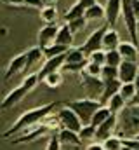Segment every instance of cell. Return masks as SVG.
<instances>
[{"label": "cell", "instance_id": "cell-1", "mask_svg": "<svg viewBox=\"0 0 139 150\" xmlns=\"http://www.w3.org/2000/svg\"><path fill=\"white\" fill-rule=\"evenodd\" d=\"M58 107H59L58 101H51V103H45V105H42V107H35L32 110H26L25 113H21V115L18 117V120L4 133V138H11V136H14V134L23 133V131L28 129V127H33V126L42 124L44 119H45L49 113L54 112V108H58Z\"/></svg>", "mask_w": 139, "mask_h": 150}, {"label": "cell", "instance_id": "cell-2", "mask_svg": "<svg viewBox=\"0 0 139 150\" xmlns=\"http://www.w3.org/2000/svg\"><path fill=\"white\" fill-rule=\"evenodd\" d=\"M38 82H40L38 74H28L25 77V80H23L18 87H14L11 93H7V96H4L2 105H0V110L5 112V110H9V108H14L18 103H21V101L25 100V96H28V93L33 91Z\"/></svg>", "mask_w": 139, "mask_h": 150}, {"label": "cell", "instance_id": "cell-3", "mask_svg": "<svg viewBox=\"0 0 139 150\" xmlns=\"http://www.w3.org/2000/svg\"><path fill=\"white\" fill-rule=\"evenodd\" d=\"M117 134L120 138H136L139 134V105H127L118 115Z\"/></svg>", "mask_w": 139, "mask_h": 150}, {"label": "cell", "instance_id": "cell-4", "mask_svg": "<svg viewBox=\"0 0 139 150\" xmlns=\"http://www.w3.org/2000/svg\"><path fill=\"white\" fill-rule=\"evenodd\" d=\"M65 107L71 108L73 112L80 117V120H82V122H84V126H85V124H91V120H92L94 113L98 112L103 105H101V101H99V100H92V98L84 96V98H80V100H71V101H66V103H65Z\"/></svg>", "mask_w": 139, "mask_h": 150}, {"label": "cell", "instance_id": "cell-5", "mask_svg": "<svg viewBox=\"0 0 139 150\" xmlns=\"http://www.w3.org/2000/svg\"><path fill=\"white\" fill-rule=\"evenodd\" d=\"M122 19H124V25L127 28V33L131 35V42L138 45L139 40V19L134 12V7H132V0H124V5H122Z\"/></svg>", "mask_w": 139, "mask_h": 150}, {"label": "cell", "instance_id": "cell-6", "mask_svg": "<svg viewBox=\"0 0 139 150\" xmlns=\"http://www.w3.org/2000/svg\"><path fill=\"white\" fill-rule=\"evenodd\" d=\"M108 25H103V26H99L98 30H94L87 40L80 45V51L89 58L92 52H98V51H104L103 49V40H104V35H106V32H108Z\"/></svg>", "mask_w": 139, "mask_h": 150}, {"label": "cell", "instance_id": "cell-7", "mask_svg": "<svg viewBox=\"0 0 139 150\" xmlns=\"http://www.w3.org/2000/svg\"><path fill=\"white\" fill-rule=\"evenodd\" d=\"M59 122H61V129H70L73 133H80L84 127V122L80 120V117L68 107H61L59 110H56Z\"/></svg>", "mask_w": 139, "mask_h": 150}, {"label": "cell", "instance_id": "cell-8", "mask_svg": "<svg viewBox=\"0 0 139 150\" xmlns=\"http://www.w3.org/2000/svg\"><path fill=\"white\" fill-rule=\"evenodd\" d=\"M49 129L44 126V124H38V126H33V127H28L25 129L23 133H19V136H16L14 140H11L12 145H25V143H32V142H37L38 138H42L44 134H47Z\"/></svg>", "mask_w": 139, "mask_h": 150}, {"label": "cell", "instance_id": "cell-9", "mask_svg": "<svg viewBox=\"0 0 139 150\" xmlns=\"http://www.w3.org/2000/svg\"><path fill=\"white\" fill-rule=\"evenodd\" d=\"M59 28L61 26H58V23L56 25H45V26L40 28V32L37 35V42H38V47L42 51H45L47 47H51L52 44H56V37L59 33Z\"/></svg>", "mask_w": 139, "mask_h": 150}, {"label": "cell", "instance_id": "cell-10", "mask_svg": "<svg viewBox=\"0 0 139 150\" xmlns=\"http://www.w3.org/2000/svg\"><path fill=\"white\" fill-rule=\"evenodd\" d=\"M82 87H84V93L87 98H92V100H99L101 94H103L104 89V82L101 79H96V77H89V75L82 74Z\"/></svg>", "mask_w": 139, "mask_h": 150}, {"label": "cell", "instance_id": "cell-11", "mask_svg": "<svg viewBox=\"0 0 139 150\" xmlns=\"http://www.w3.org/2000/svg\"><path fill=\"white\" fill-rule=\"evenodd\" d=\"M66 63V54H61V56H56V58H51V59H45V63L42 65V68L37 72L40 82L45 80V77L54 72H63V67Z\"/></svg>", "mask_w": 139, "mask_h": 150}, {"label": "cell", "instance_id": "cell-12", "mask_svg": "<svg viewBox=\"0 0 139 150\" xmlns=\"http://www.w3.org/2000/svg\"><path fill=\"white\" fill-rule=\"evenodd\" d=\"M98 0H77L65 14V21H75V19H80V18H85V12L87 9H91L92 5H96Z\"/></svg>", "mask_w": 139, "mask_h": 150}, {"label": "cell", "instance_id": "cell-13", "mask_svg": "<svg viewBox=\"0 0 139 150\" xmlns=\"http://www.w3.org/2000/svg\"><path fill=\"white\" fill-rule=\"evenodd\" d=\"M138 75H139L138 61H122V65L118 67V80L122 84L134 82Z\"/></svg>", "mask_w": 139, "mask_h": 150}, {"label": "cell", "instance_id": "cell-14", "mask_svg": "<svg viewBox=\"0 0 139 150\" xmlns=\"http://www.w3.org/2000/svg\"><path fill=\"white\" fill-rule=\"evenodd\" d=\"M122 5H124V0H108L106 5H104V11H106V25L108 26H115L117 21L122 18Z\"/></svg>", "mask_w": 139, "mask_h": 150}, {"label": "cell", "instance_id": "cell-15", "mask_svg": "<svg viewBox=\"0 0 139 150\" xmlns=\"http://www.w3.org/2000/svg\"><path fill=\"white\" fill-rule=\"evenodd\" d=\"M25 70H26V51L11 59V63L7 65L5 75H4V80H9L18 74H25Z\"/></svg>", "mask_w": 139, "mask_h": 150}, {"label": "cell", "instance_id": "cell-16", "mask_svg": "<svg viewBox=\"0 0 139 150\" xmlns=\"http://www.w3.org/2000/svg\"><path fill=\"white\" fill-rule=\"evenodd\" d=\"M117 129H118V115H111L106 122H103L99 127H98V131H96V138L98 140H106V138H110V136H113V134H117Z\"/></svg>", "mask_w": 139, "mask_h": 150}, {"label": "cell", "instance_id": "cell-17", "mask_svg": "<svg viewBox=\"0 0 139 150\" xmlns=\"http://www.w3.org/2000/svg\"><path fill=\"white\" fill-rule=\"evenodd\" d=\"M117 51L120 52V56L124 58V61H138V58H139L138 45L132 44V42H125V40H122V44L118 45Z\"/></svg>", "mask_w": 139, "mask_h": 150}, {"label": "cell", "instance_id": "cell-18", "mask_svg": "<svg viewBox=\"0 0 139 150\" xmlns=\"http://www.w3.org/2000/svg\"><path fill=\"white\" fill-rule=\"evenodd\" d=\"M120 87H122V82H120L118 79H117V80H111V82H104L103 94H101V98H99L101 105H106V103L115 96V94H118Z\"/></svg>", "mask_w": 139, "mask_h": 150}, {"label": "cell", "instance_id": "cell-19", "mask_svg": "<svg viewBox=\"0 0 139 150\" xmlns=\"http://www.w3.org/2000/svg\"><path fill=\"white\" fill-rule=\"evenodd\" d=\"M42 58H45V56H44V51H42L38 45L30 47V49L26 51V70H25V74H28L33 67H37V65L42 61Z\"/></svg>", "mask_w": 139, "mask_h": 150}, {"label": "cell", "instance_id": "cell-20", "mask_svg": "<svg viewBox=\"0 0 139 150\" xmlns=\"http://www.w3.org/2000/svg\"><path fill=\"white\" fill-rule=\"evenodd\" d=\"M120 44H122V40H120L118 32H117L115 28H108V32H106V35H104V40H103V49L106 52H108V51H117Z\"/></svg>", "mask_w": 139, "mask_h": 150}, {"label": "cell", "instance_id": "cell-21", "mask_svg": "<svg viewBox=\"0 0 139 150\" xmlns=\"http://www.w3.org/2000/svg\"><path fill=\"white\" fill-rule=\"evenodd\" d=\"M73 37H75V33L70 30V26L65 23V25H61V28H59V33H58V37H56V44L71 49V45H73Z\"/></svg>", "mask_w": 139, "mask_h": 150}, {"label": "cell", "instance_id": "cell-22", "mask_svg": "<svg viewBox=\"0 0 139 150\" xmlns=\"http://www.w3.org/2000/svg\"><path fill=\"white\" fill-rule=\"evenodd\" d=\"M58 134H59V140H61L63 145H68V147H78V145L82 143L80 134H78V133H73V131H70V129H61Z\"/></svg>", "mask_w": 139, "mask_h": 150}, {"label": "cell", "instance_id": "cell-23", "mask_svg": "<svg viewBox=\"0 0 139 150\" xmlns=\"http://www.w3.org/2000/svg\"><path fill=\"white\" fill-rule=\"evenodd\" d=\"M118 94L127 101V105H132L136 100H138V89H136V84L134 82H129V84H122Z\"/></svg>", "mask_w": 139, "mask_h": 150}, {"label": "cell", "instance_id": "cell-24", "mask_svg": "<svg viewBox=\"0 0 139 150\" xmlns=\"http://www.w3.org/2000/svg\"><path fill=\"white\" fill-rule=\"evenodd\" d=\"M58 18H59V12H58V7L56 5H45L40 11V19L45 25H56L58 23Z\"/></svg>", "mask_w": 139, "mask_h": 150}, {"label": "cell", "instance_id": "cell-25", "mask_svg": "<svg viewBox=\"0 0 139 150\" xmlns=\"http://www.w3.org/2000/svg\"><path fill=\"white\" fill-rule=\"evenodd\" d=\"M106 107L111 110V113H115V115H120V113L124 112L125 108H127V101L120 96V94H115L108 103H106Z\"/></svg>", "mask_w": 139, "mask_h": 150}, {"label": "cell", "instance_id": "cell-26", "mask_svg": "<svg viewBox=\"0 0 139 150\" xmlns=\"http://www.w3.org/2000/svg\"><path fill=\"white\" fill-rule=\"evenodd\" d=\"M87 59L89 58L80 51V47H71L68 52H66V63L65 65H78V63H84Z\"/></svg>", "mask_w": 139, "mask_h": 150}, {"label": "cell", "instance_id": "cell-27", "mask_svg": "<svg viewBox=\"0 0 139 150\" xmlns=\"http://www.w3.org/2000/svg\"><path fill=\"white\" fill-rule=\"evenodd\" d=\"M85 19L87 21H99V19H106V11L101 4L92 5L91 9H87L85 12Z\"/></svg>", "mask_w": 139, "mask_h": 150}, {"label": "cell", "instance_id": "cell-28", "mask_svg": "<svg viewBox=\"0 0 139 150\" xmlns=\"http://www.w3.org/2000/svg\"><path fill=\"white\" fill-rule=\"evenodd\" d=\"M111 115H113V113H111V110H110V108H108L106 105H103V107H101V108H99L98 112L94 113V117H92L91 124H92L94 127H99V126H101L103 122H106V120H108V119H110Z\"/></svg>", "mask_w": 139, "mask_h": 150}, {"label": "cell", "instance_id": "cell-29", "mask_svg": "<svg viewBox=\"0 0 139 150\" xmlns=\"http://www.w3.org/2000/svg\"><path fill=\"white\" fill-rule=\"evenodd\" d=\"M103 143L104 150H122L125 145H124V138H120L118 134H113V136H110V138H106Z\"/></svg>", "mask_w": 139, "mask_h": 150}, {"label": "cell", "instance_id": "cell-30", "mask_svg": "<svg viewBox=\"0 0 139 150\" xmlns=\"http://www.w3.org/2000/svg\"><path fill=\"white\" fill-rule=\"evenodd\" d=\"M49 131H56V133H59L61 131V122H59V117H58V113L52 112L49 113L45 119H44V122H42Z\"/></svg>", "mask_w": 139, "mask_h": 150}, {"label": "cell", "instance_id": "cell-31", "mask_svg": "<svg viewBox=\"0 0 139 150\" xmlns=\"http://www.w3.org/2000/svg\"><path fill=\"white\" fill-rule=\"evenodd\" d=\"M70 51V47H65V45H59V44H52L51 47H47L44 51V56L45 59H51V58H56V56H61V54H66Z\"/></svg>", "mask_w": 139, "mask_h": 150}, {"label": "cell", "instance_id": "cell-32", "mask_svg": "<svg viewBox=\"0 0 139 150\" xmlns=\"http://www.w3.org/2000/svg\"><path fill=\"white\" fill-rule=\"evenodd\" d=\"M122 61H124V58L120 56L118 51H108V52H106V65H108V67L118 68V67L122 65Z\"/></svg>", "mask_w": 139, "mask_h": 150}, {"label": "cell", "instance_id": "cell-33", "mask_svg": "<svg viewBox=\"0 0 139 150\" xmlns=\"http://www.w3.org/2000/svg\"><path fill=\"white\" fill-rule=\"evenodd\" d=\"M117 79H118V68L104 65L103 74H101V80H103V82H111V80H117Z\"/></svg>", "mask_w": 139, "mask_h": 150}, {"label": "cell", "instance_id": "cell-34", "mask_svg": "<svg viewBox=\"0 0 139 150\" xmlns=\"http://www.w3.org/2000/svg\"><path fill=\"white\" fill-rule=\"evenodd\" d=\"M49 87H59L63 84V72H54V74L47 75L45 80H44Z\"/></svg>", "mask_w": 139, "mask_h": 150}, {"label": "cell", "instance_id": "cell-35", "mask_svg": "<svg viewBox=\"0 0 139 150\" xmlns=\"http://www.w3.org/2000/svg\"><path fill=\"white\" fill-rule=\"evenodd\" d=\"M84 74L89 75V77H96V79H101V74H103V67L98 65V63H87V68L84 70Z\"/></svg>", "mask_w": 139, "mask_h": 150}, {"label": "cell", "instance_id": "cell-36", "mask_svg": "<svg viewBox=\"0 0 139 150\" xmlns=\"http://www.w3.org/2000/svg\"><path fill=\"white\" fill-rule=\"evenodd\" d=\"M96 131H98V127H94L92 124H85L78 134H80V138H82V142H84V140H92V138H96Z\"/></svg>", "mask_w": 139, "mask_h": 150}, {"label": "cell", "instance_id": "cell-37", "mask_svg": "<svg viewBox=\"0 0 139 150\" xmlns=\"http://www.w3.org/2000/svg\"><path fill=\"white\" fill-rule=\"evenodd\" d=\"M89 61H91V63H98V65L104 67V65H106V51H98V52H92V54L89 56Z\"/></svg>", "mask_w": 139, "mask_h": 150}, {"label": "cell", "instance_id": "cell-38", "mask_svg": "<svg viewBox=\"0 0 139 150\" xmlns=\"http://www.w3.org/2000/svg\"><path fill=\"white\" fill-rule=\"evenodd\" d=\"M70 26V30L73 32V33H77V32H80L82 28H85V25H87V19L85 18H80V19H75V21H70L66 23Z\"/></svg>", "mask_w": 139, "mask_h": 150}, {"label": "cell", "instance_id": "cell-39", "mask_svg": "<svg viewBox=\"0 0 139 150\" xmlns=\"http://www.w3.org/2000/svg\"><path fill=\"white\" fill-rule=\"evenodd\" d=\"M61 140H59V134L56 133V134H52L51 138H49V142H47V147L45 150H61Z\"/></svg>", "mask_w": 139, "mask_h": 150}, {"label": "cell", "instance_id": "cell-40", "mask_svg": "<svg viewBox=\"0 0 139 150\" xmlns=\"http://www.w3.org/2000/svg\"><path fill=\"white\" fill-rule=\"evenodd\" d=\"M25 7H30V9H38V11H42V9L45 7V4H44V0H26V2H25Z\"/></svg>", "mask_w": 139, "mask_h": 150}, {"label": "cell", "instance_id": "cell-41", "mask_svg": "<svg viewBox=\"0 0 139 150\" xmlns=\"http://www.w3.org/2000/svg\"><path fill=\"white\" fill-rule=\"evenodd\" d=\"M26 0H2V4L5 5H12V7H25Z\"/></svg>", "mask_w": 139, "mask_h": 150}, {"label": "cell", "instance_id": "cell-42", "mask_svg": "<svg viewBox=\"0 0 139 150\" xmlns=\"http://www.w3.org/2000/svg\"><path fill=\"white\" fill-rule=\"evenodd\" d=\"M85 150H104L103 143H99V142H96V143H91V145H87V149Z\"/></svg>", "mask_w": 139, "mask_h": 150}, {"label": "cell", "instance_id": "cell-43", "mask_svg": "<svg viewBox=\"0 0 139 150\" xmlns=\"http://www.w3.org/2000/svg\"><path fill=\"white\" fill-rule=\"evenodd\" d=\"M132 7H134V12H136V16L139 19V0H132Z\"/></svg>", "mask_w": 139, "mask_h": 150}, {"label": "cell", "instance_id": "cell-44", "mask_svg": "<svg viewBox=\"0 0 139 150\" xmlns=\"http://www.w3.org/2000/svg\"><path fill=\"white\" fill-rule=\"evenodd\" d=\"M56 2H58V0H44L45 5H56Z\"/></svg>", "mask_w": 139, "mask_h": 150}, {"label": "cell", "instance_id": "cell-45", "mask_svg": "<svg viewBox=\"0 0 139 150\" xmlns=\"http://www.w3.org/2000/svg\"><path fill=\"white\" fill-rule=\"evenodd\" d=\"M122 150H132V149H129V147H124V149H122Z\"/></svg>", "mask_w": 139, "mask_h": 150}, {"label": "cell", "instance_id": "cell-46", "mask_svg": "<svg viewBox=\"0 0 139 150\" xmlns=\"http://www.w3.org/2000/svg\"><path fill=\"white\" fill-rule=\"evenodd\" d=\"M136 140H139V134H138V136H136Z\"/></svg>", "mask_w": 139, "mask_h": 150}]
</instances>
